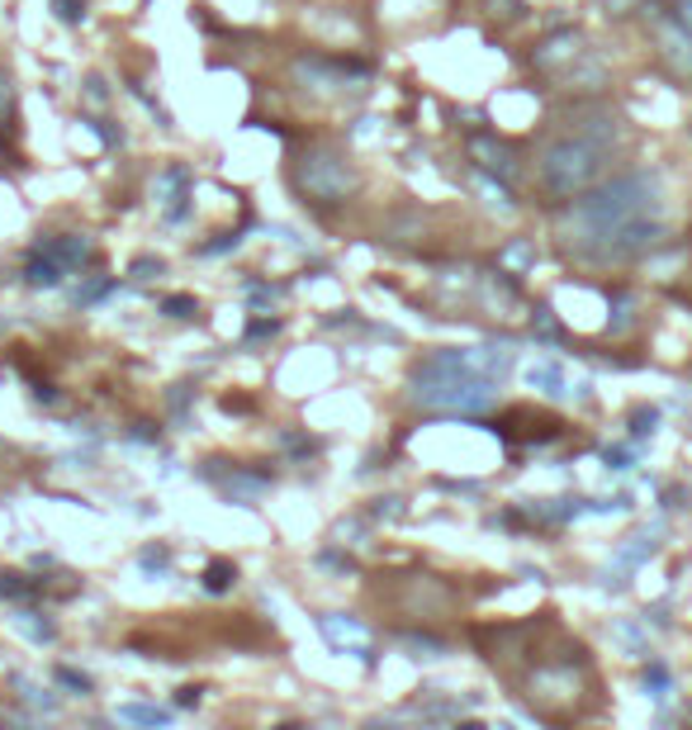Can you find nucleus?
Instances as JSON below:
<instances>
[{
	"instance_id": "13",
	"label": "nucleus",
	"mask_w": 692,
	"mask_h": 730,
	"mask_svg": "<svg viewBox=\"0 0 692 730\" xmlns=\"http://www.w3.org/2000/svg\"><path fill=\"white\" fill-rule=\"evenodd\" d=\"M14 631H24L34 646H53L57 640V622L48 617V612H34V607H24L20 617H14Z\"/></svg>"
},
{
	"instance_id": "35",
	"label": "nucleus",
	"mask_w": 692,
	"mask_h": 730,
	"mask_svg": "<svg viewBox=\"0 0 692 730\" xmlns=\"http://www.w3.org/2000/svg\"><path fill=\"white\" fill-rule=\"evenodd\" d=\"M280 333V318H252L247 327V337H276Z\"/></svg>"
},
{
	"instance_id": "23",
	"label": "nucleus",
	"mask_w": 692,
	"mask_h": 730,
	"mask_svg": "<svg viewBox=\"0 0 692 730\" xmlns=\"http://www.w3.org/2000/svg\"><path fill=\"white\" fill-rule=\"evenodd\" d=\"M631 309H636V304H631V294L626 290H612V333H626V327H631V318H636V313H631Z\"/></svg>"
},
{
	"instance_id": "25",
	"label": "nucleus",
	"mask_w": 692,
	"mask_h": 730,
	"mask_svg": "<svg viewBox=\"0 0 692 730\" xmlns=\"http://www.w3.org/2000/svg\"><path fill=\"white\" fill-rule=\"evenodd\" d=\"M109 290H114V280H109V276H91V280H85L81 290H77V304L85 309V304H95V299H105Z\"/></svg>"
},
{
	"instance_id": "38",
	"label": "nucleus",
	"mask_w": 692,
	"mask_h": 730,
	"mask_svg": "<svg viewBox=\"0 0 692 730\" xmlns=\"http://www.w3.org/2000/svg\"><path fill=\"white\" fill-rule=\"evenodd\" d=\"M205 703V688H181L176 693V707H199Z\"/></svg>"
},
{
	"instance_id": "14",
	"label": "nucleus",
	"mask_w": 692,
	"mask_h": 730,
	"mask_svg": "<svg viewBox=\"0 0 692 730\" xmlns=\"http://www.w3.org/2000/svg\"><path fill=\"white\" fill-rule=\"evenodd\" d=\"M0 598H10V603H38V598H43V579L0 569Z\"/></svg>"
},
{
	"instance_id": "4",
	"label": "nucleus",
	"mask_w": 692,
	"mask_h": 730,
	"mask_svg": "<svg viewBox=\"0 0 692 730\" xmlns=\"http://www.w3.org/2000/svg\"><path fill=\"white\" fill-rule=\"evenodd\" d=\"M295 190L304 195V205H346L360 190V176L351 166V157L337 148H304L290 166Z\"/></svg>"
},
{
	"instance_id": "8",
	"label": "nucleus",
	"mask_w": 692,
	"mask_h": 730,
	"mask_svg": "<svg viewBox=\"0 0 692 730\" xmlns=\"http://www.w3.org/2000/svg\"><path fill=\"white\" fill-rule=\"evenodd\" d=\"M655 555V541H650V532H636V536H626L622 546H616V555H612V565L602 569V589H626V575L636 565H645Z\"/></svg>"
},
{
	"instance_id": "9",
	"label": "nucleus",
	"mask_w": 692,
	"mask_h": 730,
	"mask_svg": "<svg viewBox=\"0 0 692 730\" xmlns=\"http://www.w3.org/2000/svg\"><path fill=\"white\" fill-rule=\"evenodd\" d=\"M470 157L480 162V171H498L503 181H512L517 171H522V162H517V152L508 148V142L488 138V134H474L470 138Z\"/></svg>"
},
{
	"instance_id": "11",
	"label": "nucleus",
	"mask_w": 692,
	"mask_h": 730,
	"mask_svg": "<svg viewBox=\"0 0 692 730\" xmlns=\"http://www.w3.org/2000/svg\"><path fill=\"white\" fill-rule=\"evenodd\" d=\"M527 384L541 394H569V375L560 361H531L527 366Z\"/></svg>"
},
{
	"instance_id": "31",
	"label": "nucleus",
	"mask_w": 692,
	"mask_h": 730,
	"mask_svg": "<svg viewBox=\"0 0 692 730\" xmlns=\"http://www.w3.org/2000/svg\"><path fill=\"white\" fill-rule=\"evenodd\" d=\"M374 518H380V522H399L403 518V498H374Z\"/></svg>"
},
{
	"instance_id": "21",
	"label": "nucleus",
	"mask_w": 692,
	"mask_h": 730,
	"mask_svg": "<svg viewBox=\"0 0 692 730\" xmlns=\"http://www.w3.org/2000/svg\"><path fill=\"white\" fill-rule=\"evenodd\" d=\"M669 688H673V679H669V669L665 664H645V697H655V703H669Z\"/></svg>"
},
{
	"instance_id": "26",
	"label": "nucleus",
	"mask_w": 692,
	"mask_h": 730,
	"mask_svg": "<svg viewBox=\"0 0 692 730\" xmlns=\"http://www.w3.org/2000/svg\"><path fill=\"white\" fill-rule=\"evenodd\" d=\"M162 313H166V318H195L199 304H195L191 294H166L162 299Z\"/></svg>"
},
{
	"instance_id": "29",
	"label": "nucleus",
	"mask_w": 692,
	"mask_h": 730,
	"mask_svg": "<svg viewBox=\"0 0 692 730\" xmlns=\"http://www.w3.org/2000/svg\"><path fill=\"white\" fill-rule=\"evenodd\" d=\"M128 441H138V447H157V441H162V427L134 422V427H128Z\"/></svg>"
},
{
	"instance_id": "3",
	"label": "nucleus",
	"mask_w": 692,
	"mask_h": 730,
	"mask_svg": "<svg viewBox=\"0 0 692 730\" xmlns=\"http://www.w3.org/2000/svg\"><path fill=\"white\" fill-rule=\"evenodd\" d=\"M612 138H616L612 114H598V119L579 124L574 134L555 138L537 162L541 190L551 199H574V195H584L588 185H598L602 171H608V162H612Z\"/></svg>"
},
{
	"instance_id": "16",
	"label": "nucleus",
	"mask_w": 692,
	"mask_h": 730,
	"mask_svg": "<svg viewBox=\"0 0 692 730\" xmlns=\"http://www.w3.org/2000/svg\"><path fill=\"white\" fill-rule=\"evenodd\" d=\"M114 717H119V721H134V726H166L171 711L157 707V703H124L119 711H114Z\"/></svg>"
},
{
	"instance_id": "37",
	"label": "nucleus",
	"mask_w": 692,
	"mask_h": 730,
	"mask_svg": "<svg viewBox=\"0 0 692 730\" xmlns=\"http://www.w3.org/2000/svg\"><path fill=\"white\" fill-rule=\"evenodd\" d=\"M85 124H91V128H95V134H100V138H105V142H109V148H119V142H124V134H114V128H109L105 119H85Z\"/></svg>"
},
{
	"instance_id": "27",
	"label": "nucleus",
	"mask_w": 692,
	"mask_h": 730,
	"mask_svg": "<svg viewBox=\"0 0 692 730\" xmlns=\"http://www.w3.org/2000/svg\"><path fill=\"white\" fill-rule=\"evenodd\" d=\"M602 461H608V470L622 475V470L636 465V441H631V447H608V451H602Z\"/></svg>"
},
{
	"instance_id": "24",
	"label": "nucleus",
	"mask_w": 692,
	"mask_h": 730,
	"mask_svg": "<svg viewBox=\"0 0 692 730\" xmlns=\"http://www.w3.org/2000/svg\"><path fill=\"white\" fill-rule=\"evenodd\" d=\"M531 333L545 337V341H555V337H560V323H555V309H551V304H541L537 313H531Z\"/></svg>"
},
{
	"instance_id": "20",
	"label": "nucleus",
	"mask_w": 692,
	"mask_h": 730,
	"mask_svg": "<svg viewBox=\"0 0 692 730\" xmlns=\"http://www.w3.org/2000/svg\"><path fill=\"white\" fill-rule=\"evenodd\" d=\"M138 569H142V575H166V569H171V546H162V541H157V546H142L138 551Z\"/></svg>"
},
{
	"instance_id": "6",
	"label": "nucleus",
	"mask_w": 692,
	"mask_h": 730,
	"mask_svg": "<svg viewBox=\"0 0 692 730\" xmlns=\"http://www.w3.org/2000/svg\"><path fill=\"white\" fill-rule=\"evenodd\" d=\"M319 631L327 636V646L342 650V654H356V660L374 664V646H370V631L360 626L356 617H342V612H327V617H319Z\"/></svg>"
},
{
	"instance_id": "18",
	"label": "nucleus",
	"mask_w": 692,
	"mask_h": 730,
	"mask_svg": "<svg viewBox=\"0 0 692 730\" xmlns=\"http://www.w3.org/2000/svg\"><path fill=\"white\" fill-rule=\"evenodd\" d=\"M53 683H57V688H67V693H77V697H91V688H95L91 674H81V669H71V664H57Z\"/></svg>"
},
{
	"instance_id": "32",
	"label": "nucleus",
	"mask_w": 692,
	"mask_h": 730,
	"mask_svg": "<svg viewBox=\"0 0 692 730\" xmlns=\"http://www.w3.org/2000/svg\"><path fill=\"white\" fill-rule=\"evenodd\" d=\"M53 10H57V20H62V24H81L85 20L81 0H53Z\"/></svg>"
},
{
	"instance_id": "34",
	"label": "nucleus",
	"mask_w": 692,
	"mask_h": 730,
	"mask_svg": "<svg viewBox=\"0 0 692 730\" xmlns=\"http://www.w3.org/2000/svg\"><path fill=\"white\" fill-rule=\"evenodd\" d=\"M242 242V233H219L214 242H205V247H199V256H219V252H228V247H238Z\"/></svg>"
},
{
	"instance_id": "5",
	"label": "nucleus",
	"mask_w": 692,
	"mask_h": 730,
	"mask_svg": "<svg viewBox=\"0 0 692 730\" xmlns=\"http://www.w3.org/2000/svg\"><path fill=\"white\" fill-rule=\"evenodd\" d=\"M152 195H157V205L166 209V223H185V219H191V209H195V171L171 162L166 171H157Z\"/></svg>"
},
{
	"instance_id": "39",
	"label": "nucleus",
	"mask_w": 692,
	"mask_h": 730,
	"mask_svg": "<svg viewBox=\"0 0 692 730\" xmlns=\"http://www.w3.org/2000/svg\"><path fill=\"white\" fill-rule=\"evenodd\" d=\"M34 404H57V390H53V384H34Z\"/></svg>"
},
{
	"instance_id": "2",
	"label": "nucleus",
	"mask_w": 692,
	"mask_h": 730,
	"mask_svg": "<svg viewBox=\"0 0 692 730\" xmlns=\"http://www.w3.org/2000/svg\"><path fill=\"white\" fill-rule=\"evenodd\" d=\"M512 370L508 347H441L413 366V398L427 413L480 418L498 404V384Z\"/></svg>"
},
{
	"instance_id": "36",
	"label": "nucleus",
	"mask_w": 692,
	"mask_h": 730,
	"mask_svg": "<svg viewBox=\"0 0 692 730\" xmlns=\"http://www.w3.org/2000/svg\"><path fill=\"white\" fill-rule=\"evenodd\" d=\"M10 105H14V85H10V77H5V71H0V119H5V114H10Z\"/></svg>"
},
{
	"instance_id": "12",
	"label": "nucleus",
	"mask_w": 692,
	"mask_h": 730,
	"mask_svg": "<svg viewBox=\"0 0 692 730\" xmlns=\"http://www.w3.org/2000/svg\"><path fill=\"white\" fill-rule=\"evenodd\" d=\"M67 280V270L48 262V256H38V252H28V262H24V285L28 290H57V285Z\"/></svg>"
},
{
	"instance_id": "40",
	"label": "nucleus",
	"mask_w": 692,
	"mask_h": 730,
	"mask_svg": "<svg viewBox=\"0 0 692 730\" xmlns=\"http://www.w3.org/2000/svg\"><path fill=\"white\" fill-rule=\"evenodd\" d=\"M85 95H91V100H105V81L91 77V81H85Z\"/></svg>"
},
{
	"instance_id": "19",
	"label": "nucleus",
	"mask_w": 692,
	"mask_h": 730,
	"mask_svg": "<svg viewBox=\"0 0 692 730\" xmlns=\"http://www.w3.org/2000/svg\"><path fill=\"white\" fill-rule=\"evenodd\" d=\"M399 640H403V646H408V650L417 654V660H441V654H446V640H437V636H423V631H403Z\"/></svg>"
},
{
	"instance_id": "15",
	"label": "nucleus",
	"mask_w": 692,
	"mask_h": 730,
	"mask_svg": "<svg viewBox=\"0 0 692 730\" xmlns=\"http://www.w3.org/2000/svg\"><path fill=\"white\" fill-rule=\"evenodd\" d=\"M10 688H14V693H20V697H24V703H28V707L48 711V717H53V711H57V693H48V688H38V683H34V679H28V674H10Z\"/></svg>"
},
{
	"instance_id": "22",
	"label": "nucleus",
	"mask_w": 692,
	"mask_h": 730,
	"mask_svg": "<svg viewBox=\"0 0 692 730\" xmlns=\"http://www.w3.org/2000/svg\"><path fill=\"white\" fill-rule=\"evenodd\" d=\"M655 432H659V408H636V413H631V441H636V447L645 437H655Z\"/></svg>"
},
{
	"instance_id": "17",
	"label": "nucleus",
	"mask_w": 692,
	"mask_h": 730,
	"mask_svg": "<svg viewBox=\"0 0 692 730\" xmlns=\"http://www.w3.org/2000/svg\"><path fill=\"white\" fill-rule=\"evenodd\" d=\"M238 583V565L233 560H209V569H205V589L209 593H228Z\"/></svg>"
},
{
	"instance_id": "28",
	"label": "nucleus",
	"mask_w": 692,
	"mask_h": 730,
	"mask_svg": "<svg viewBox=\"0 0 692 730\" xmlns=\"http://www.w3.org/2000/svg\"><path fill=\"white\" fill-rule=\"evenodd\" d=\"M162 256H134V266H128V276H134V280H157V276H162Z\"/></svg>"
},
{
	"instance_id": "7",
	"label": "nucleus",
	"mask_w": 692,
	"mask_h": 730,
	"mask_svg": "<svg viewBox=\"0 0 692 730\" xmlns=\"http://www.w3.org/2000/svg\"><path fill=\"white\" fill-rule=\"evenodd\" d=\"M28 252L48 256V262H57L62 270H81V266H91V262H95V242H91V237H81V233H53V237H38Z\"/></svg>"
},
{
	"instance_id": "30",
	"label": "nucleus",
	"mask_w": 692,
	"mask_h": 730,
	"mask_svg": "<svg viewBox=\"0 0 692 730\" xmlns=\"http://www.w3.org/2000/svg\"><path fill=\"white\" fill-rule=\"evenodd\" d=\"M247 299H256V304H276V299H280V285H266V280H247Z\"/></svg>"
},
{
	"instance_id": "33",
	"label": "nucleus",
	"mask_w": 692,
	"mask_h": 730,
	"mask_svg": "<svg viewBox=\"0 0 692 730\" xmlns=\"http://www.w3.org/2000/svg\"><path fill=\"white\" fill-rule=\"evenodd\" d=\"M280 447H285V451H295V455H304V461H309L313 451H319L309 437H295V432H280Z\"/></svg>"
},
{
	"instance_id": "10",
	"label": "nucleus",
	"mask_w": 692,
	"mask_h": 730,
	"mask_svg": "<svg viewBox=\"0 0 692 730\" xmlns=\"http://www.w3.org/2000/svg\"><path fill=\"white\" fill-rule=\"evenodd\" d=\"M214 484H219L233 503H256V498L270 489V475L266 470H228V475H214Z\"/></svg>"
},
{
	"instance_id": "1",
	"label": "nucleus",
	"mask_w": 692,
	"mask_h": 730,
	"mask_svg": "<svg viewBox=\"0 0 692 730\" xmlns=\"http://www.w3.org/2000/svg\"><path fill=\"white\" fill-rule=\"evenodd\" d=\"M665 181L655 171H626L584 195L565 199L555 213V237L579 266H631L665 242Z\"/></svg>"
}]
</instances>
